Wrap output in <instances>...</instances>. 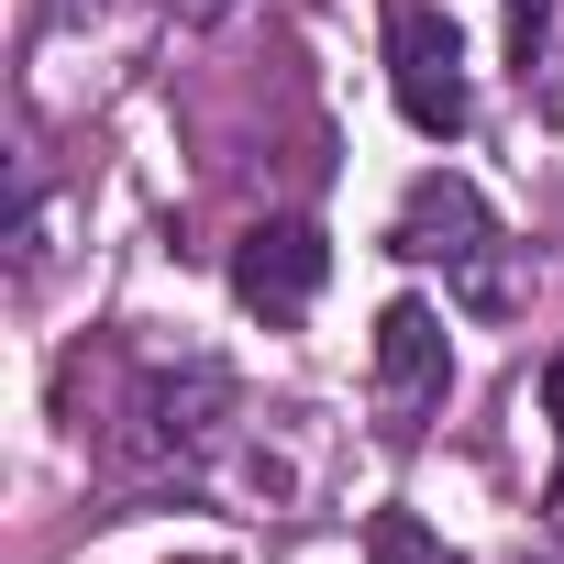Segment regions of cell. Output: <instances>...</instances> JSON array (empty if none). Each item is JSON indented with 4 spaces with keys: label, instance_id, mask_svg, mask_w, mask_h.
Returning a JSON list of instances; mask_svg holds the SVG:
<instances>
[{
    "label": "cell",
    "instance_id": "6da1fadb",
    "mask_svg": "<svg viewBox=\"0 0 564 564\" xmlns=\"http://www.w3.org/2000/svg\"><path fill=\"white\" fill-rule=\"evenodd\" d=\"M487 243H498V221H487L476 177H454V166L410 177V199H399V221H388V254H410V265H454L476 311H509L520 289H509V265H487Z\"/></svg>",
    "mask_w": 564,
    "mask_h": 564
},
{
    "label": "cell",
    "instance_id": "277c9868",
    "mask_svg": "<svg viewBox=\"0 0 564 564\" xmlns=\"http://www.w3.org/2000/svg\"><path fill=\"white\" fill-rule=\"evenodd\" d=\"M454 388V344H443V311L432 300H388L377 311V421L388 443H410Z\"/></svg>",
    "mask_w": 564,
    "mask_h": 564
},
{
    "label": "cell",
    "instance_id": "8992f818",
    "mask_svg": "<svg viewBox=\"0 0 564 564\" xmlns=\"http://www.w3.org/2000/svg\"><path fill=\"white\" fill-rule=\"evenodd\" d=\"M366 564H465L421 509H366Z\"/></svg>",
    "mask_w": 564,
    "mask_h": 564
},
{
    "label": "cell",
    "instance_id": "ba28073f",
    "mask_svg": "<svg viewBox=\"0 0 564 564\" xmlns=\"http://www.w3.org/2000/svg\"><path fill=\"white\" fill-rule=\"evenodd\" d=\"M542 410H553V432H564V355L542 366ZM553 498H564V465H553Z\"/></svg>",
    "mask_w": 564,
    "mask_h": 564
},
{
    "label": "cell",
    "instance_id": "5b68a950",
    "mask_svg": "<svg viewBox=\"0 0 564 564\" xmlns=\"http://www.w3.org/2000/svg\"><path fill=\"white\" fill-rule=\"evenodd\" d=\"M322 276H333L322 221H254V232L232 243V300H243L254 322H311Z\"/></svg>",
    "mask_w": 564,
    "mask_h": 564
},
{
    "label": "cell",
    "instance_id": "7a4b0ae2",
    "mask_svg": "<svg viewBox=\"0 0 564 564\" xmlns=\"http://www.w3.org/2000/svg\"><path fill=\"white\" fill-rule=\"evenodd\" d=\"M221 421H232V366L177 355V366H144V388L122 399V454L133 465H188V454L221 443Z\"/></svg>",
    "mask_w": 564,
    "mask_h": 564
},
{
    "label": "cell",
    "instance_id": "52a82bcc",
    "mask_svg": "<svg viewBox=\"0 0 564 564\" xmlns=\"http://www.w3.org/2000/svg\"><path fill=\"white\" fill-rule=\"evenodd\" d=\"M542 23H553V0H509V56H520V78L542 67Z\"/></svg>",
    "mask_w": 564,
    "mask_h": 564
},
{
    "label": "cell",
    "instance_id": "3957f363",
    "mask_svg": "<svg viewBox=\"0 0 564 564\" xmlns=\"http://www.w3.org/2000/svg\"><path fill=\"white\" fill-rule=\"evenodd\" d=\"M388 89H399L410 133H432V144L465 133L476 100H465V34H454L443 0H388Z\"/></svg>",
    "mask_w": 564,
    "mask_h": 564
}]
</instances>
